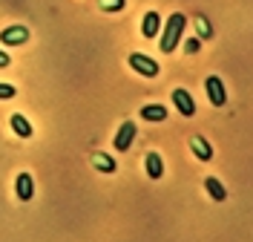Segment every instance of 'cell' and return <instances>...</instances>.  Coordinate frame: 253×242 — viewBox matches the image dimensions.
Masks as SVG:
<instances>
[{"label": "cell", "mask_w": 253, "mask_h": 242, "mask_svg": "<svg viewBox=\"0 0 253 242\" xmlns=\"http://www.w3.org/2000/svg\"><path fill=\"white\" fill-rule=\"evenodd\" d=\"M0 41H3L6 47H20V44L29 41V29H26V26H9V29L0 32Z\"/></svg>", "instance_id": "obj_5"}, {"label": "cell", "mask_w": 253, "mask_h": 242, "mask_svg": "<svg viewBox=\"0 0 253 242\" xmlns=\"http://www.w3.org/2000/svg\"><path fill=\"white\" fill-rule=\"evenodd\" d=\"M147 176L150 179H161L164 176V161H161V156L158 153H147Z\"/></svg>", "instance_id": "obj_10"}, {"label": "cell", "mask_w": 253, "mask_h": 242, "mask_svg": "<svg viewBox=\"0 0 253 242\" xmlns=\"http://www.w3.org/2000/svg\"><path fill=\"white\" fill-rule=\"evenodd\" d=\"M129 66L135 69V72H141L144 78H153V75H158V61H153L150 55H144V52H132L129 55Z\"/></svg>", "instance_id": "obj_2"}, {"label": "cell", "mask_w": 253, "mask_h": 242, "mask_svg": "<svg viewBox=\"0 0 253 242\" xmlns=\"http://www.w3.org/2000/svg\"><path fill=\"white\" fill-rule=\"evenodd\" d=\"M141 118L144 121H164V118H167V107H161V104H147V107H141Z\"/></svg>", "instance_id": "obj_12"}, {"label": "cell", "mask_w": 253, "mask_h": 242, "mask_svg": "<svg viewBox=\"0 0 253 242\" xmlns=\"http://www.w3.org/2000/svg\"><path fill=\"white\" fill-rule=\"evenodd\" d=\"M3 66H9V55H6V52H0V69H3Z\"/></svg>", "instance_id": "obj_19"}, {"label": "cell", "mask_w": 253, "mask_h": 242, "mask_svg": "<svg viewBox=\"0 0 253 242\" xmlns=\"http://www.w3.org/2000/svg\"><path fill=\"white\" fill-rule=\"evenodd\" d=\"M132 139H135V124H132V121H124V124L118 127V133H115V142H112V147H115L118 153H126V150H129V145H132Z\"/></svg>", "instance_id": "obj_4"}, {"label": "cell", "mask_w": 253, "mask_h": 242, "mask_svg": "<svg viewBox=\"0 0 253 242\" xmlns=\"http://www.w3.org/2000/svg\"><path fill=\"white\" fill-rule=\"evenodd\" d=\"M173 104H175V110L181 115H196V104H193V98H190L187 90H173Z\"/></svg>", "instance_id": "obj_6"}, {"label": "cell", "mask_w": 253, "mask_h": 242, "mask_svg": "<svg viewBox=\"0 0 253 242\" xmlns=\"http://www.w3.org/2000/svg\"><path fill=\"white\" fill-rule=\"evenodd\" d=\"M12 130H15L20 139H32V133H35V130H32V124H29V121H26L20 113L12 115Z\"/></svg>", "instance_id": "obj_13"}, {"label": "cell", "mask_w": 253, "mask_h": 242, "mask_svg": "<svg viewBox=\"0 0 253 242\" xmlns=\"http://www.w3.org/2000/svg\"><path fill=\"white\" fill-rule=\"evenodd\" d=\"M101 9H107V12H121V9H124V0H101Z\"/></svg>", "instance_id": "obj_15"}, {"label": "cell", "mask_w": 253, "mask_h": 242, "mask_svg": "<svg viewBox=\"0 0 253 242\" xmlns=\"http://www.w3.org/2000/svg\"><path fill=\"white\" fill-rule=\"evenodd\" d=\"M92 164L101 170V173H115V159L104 156V153H95V156H92Z\"/></svg>", "instance_id": "obj_14"}, {"label": "cell", "mask_w": 253, "mask_h": 242, "mask_svg": "<svg viewBox=\"0 0 253 242\" xmlns=\"http://www.w3.org/2000/svg\"><path fill=\"white\" fill-rule=\"evenodd\" d=\"M184 26H187V17L181 15V12L170 15L167 26H164V32H161V52H173V49L178 47V44H181Z\"/></svg>", "instance_id": "obj_1"}, {"label": "cell", "mask_w": 253, "mask_h": 242, "mask_svg": "<svg viewBox=\"0 0 253 242\" xmlns=\"http://www.w3.org/2000/svg\"><path fill=\"white\" fill-rule=\"evenodd\" d=\"M205 191L210 194L213 202H224V199H227V191H224V185H221L216 176H207L205 179Z\"/></svg>", "instance_id": "obj_9"}, {"label": "cell", "mask_w": 253, "mask_h": 242, "mask_svg": "<svg viewBox=\"0 0 253 242\" xmlns=\"http://www.w3.org/2000/svg\"><path fill=\"white\" fill-rule=\"evenodd\" d=\"M15 191H17V199L20 202H32V196H35V182H32L29 173H20L15 179Z\"/></svg>", "instance_id": "obj_7"}, {"label": "cell", "mask_w": 253, "mask_h": 242, "mask_svg": "<svg viewBox=\"0 0 253 242\" xmlns=\"http://www.w3.org/2000/svg\"><path fill=\"white\" fill-rule=\"evenodd\" d=\"M158 29H161V17L158 12H147L141 20V35L144 38H158Z\"/></svg>", "instance_id": "obj_8"}, {"label": "cell", "mask_w": 253, "mask_h": 242, "mask_svg": "<svg viewBox=\"0 0 253 242\" xmlns=\"http://www.w3.org/2000/svg\"><path fill=\"white\" fill-rule=\"evenodd\" d=\"M187 52L193 55V52H199V41H187Z\"/></svg>", "instance_id": "obj_18"}, {"label": "cell", "mask_w": 253, "mask_h": 242, "mask_svg": "<svg viewBox=\"0 0 253 242\" xmlns=\"http://www.w3.org/2000/svg\"><path fill=\"white\" fill-rule=\"evenodd\" d=\"M205 90H207V98H210L213 107H224V101H227V90H224V84H221L219 75H210V78L205 81Z\"/></svg>", "instance_id": "obj_3"}, {"label": "cell", "mask_w": 253, "mask_h": 242, "mask_svg": "<svg viewBox=\"0 0 253 242\" xmlns=\"http://www.w3.org/2000/svg\"><path fill=\"white\" fill-rule=\"evenodd\" d=\"M190 147H193V153H196V156H199L202 161H210V159H213V147L207 145V142L202 139V136H193Z\"/></svg>", "instance_id": "obj_11"}, {"label": "cell", "mask_w": 253, "mask_h": 242, "mask_svg": "<svg viewBox=\"0 0 253 242\" xmlns=\"http://www.w3.org/2000/svg\"><path fill=\"white\" fill-rule=\"evenodd\" d=\"M17 90L12 87V84H0V98H15Z\"/></svg>", "instance_id": "obj_17"}, {"label": "cell", "mask_w": 253, "mask_h": 242, "mask_svg": "<svg viewBox=\"0 0 253 242\" xmlns=\"http://www.w3.org/2000/svg\"><path fill=\"white\" fill-rule=\"evenodd\" d=\"M196 26H199V35H202V38H210V23H207L202 15L196 17Z\"/></svg>", "instance_id": "obj_16"}]
</instances>
